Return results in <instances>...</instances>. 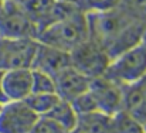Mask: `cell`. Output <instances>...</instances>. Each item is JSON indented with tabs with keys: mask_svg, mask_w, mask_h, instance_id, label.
<instances>
[{
	"mask_svg": "<svg viewBox=\"0 0 146 133\" xmlns=\"http://www.w3.org/2000/svg\"><path fill=\"white\" fill-rule=\"evenodd\" d=\"M90 38L109 54L111 60L119 52L141 43L145 23L138 21L122 7L108 11L87 13Z\"/></svg>",
	"mask_w": 146,
	"mask_h": 133,
	"instance_id": "obj_1",
	"label": "cell"
},
{
	"mask_svg": "<svg viewBox=\"0 0 146 133\" xmlns=\"http://www.w3.org/2000/svg\"><path fill=\"white\" fill-rule=\"evenodd\" d=\"M90 38V28L85 11H77L61 20H57L41 28L37 34V41L54 48L71 52L75 47Z\"/></svg>",
	"mask_w": 146,
	"mask_h": 133,
	"instance_id": "obj_2",
	"label": "cell"
},
{
	"mask_svg": "<svg viewBox=\"0 0 146 133\" xmlns=\"http://www.w3.org/2000/svg\"><path fill=\"white\" fill-rule=\"evenodd\" d=\"M105 75L113 82L123 85H131L146 78V47L142 43L132 45L131 48L115 55Z\"/></svg>",
	"mask_w": 146,
	"mask_h": 133,
	"instance_id": "obj_3",
	"label": "cell"
},
{
	"mask_svg": "<svg viewBox=\"0 0 146 133\" xmlns=\"http://www.w3.org/2000/svg\"><path fill=\"white\" fill-rule=\"evenodd\" d=\"M38 30L27 10L16 0H4L0 6L1 38H37Z\"/></svg>",
	"mask_w": 146,
	"mask_h": 133,
	"instance_id": "obj_4",
	"label": "cell"
},
{
	"mask_svg": "<svg viewBox=\"0 0 146 133\" xmlns=\"http://www.w3.org/2000/svg\"><path fill=\"white\" fill-rule=\"evenodd\" d=\"M70 62L72 68L92 79L105 74L111 57L97 41L88 38L70 52Z\"/></svg>",
	"mask_w": 146,
	"mask_h": 133,
	"instance_id": "obj_5",
	"label": "cell"
},
{
	"mask_svg": "<svg viewBox=\"0 0 146 133\" xmlns=\"http://www.w3.org/2000/svg\"><path fill=\"white\" fill-rule=\"evenodd\" d=\"M37 48L36 38H1L0 37V69L31 68Z\"/></svg>",
	"mask_w": 146,
	"mask_h": 133,
	"instance_id": "obj_6",
	"label": "cell"
},
{
	"mask_svg": "<svg viewBox=\"0 0 146 133\" xmlns=\"http://www.w3.org/2000/svg\"><path fill=\"white\" fill-rule=\"evenodd\" d=\"M38 118L24 101H7L0 106V133H29Z\"/></svg>",
	"mask_w": 146,
	"mask_h": 133,
	"instance_id": "obj_7",
	"label": "cell"
},
{
	"mask_svg": "<svg viewBox=\"0 0 146 133\" xmlns=\"http://www.w3.org/2000/svg\"><path fill=\"white\" fill-rule=\"evenodd\" d=\"M88 92L94 98L99 112L115 115L122 111V87L109 79L105 74L91 79Z\"/></svg>",
	"mask_w": 146,
	"mask_h": 133,
	"instance_id": "obj_8",
	"label": "cell"
},
{
	"mask_svg": "<svg viewBox=\"0 0 146 133\" xmlns=\"http://www.w3.org/2000/svg\"><path fill=\"white\" fill-rule=\"evenodd\" d=\"M54 81H55L57 95L60 98L71 102L77 96H80L88 91L91 78H88L87 75L81 74L80 71H77L75 68H72L70 65V67L61 69L54 77Z\"/></svg>",
	"mask_w": 146,
	"mask_h": 133,
	"instance_id": "obj_9",
	"label": "cell"
},
{
	"mask_svg": "<svg viewBox=\"0 0 146 133\" xmlns=\"http://www.w3.org/2000/svg\"><path fill=\"white\" fill-rule=\"evenodd\" d=\"M70 65H71L70 52L54 48L51 45L41 44L37 41L36 54H34L33 64H31L33 69H38V71L47 72L50 75L55 77L61 69H64Z\"/></svg>",
	"mask_w": 146,
	"mask_h": 133,
	"instance_id": "obj_10",
	"label": "cell"
},
{
	"mask_svg": "<svg viewBox=\"0 0 146 133\" xmlns=\"http://www.w3.org/2000/svg\"><path fill=\"white\" fill-rule=\"evenodd\" d=\"M122 111L142 126L146 123V78L122 87Z\"/></svg>",
	"mask_w": 146,
	"mask_h": 133,
	"instance_id": "obj_11",
	"label": "cell"
},
{
	"mask_svg": "<svg viewBox=\"0 0 146 133\" xmlns=\"http://www.w3.org/2000/svg\"><path fill=\"white\" fill-rule=\"evenodd\" d=\"M7 101H24L31 93V68H14L3 72Z\"/></svg>",
	"mask_w": 146,
	"mask_h": 133,
	"instance_id": "obj_12",
	"label": "cell"
},
{
	"mask_svg": "<svg viewBox=\"0 0 146 133\" xmlns=\"http://www.w3.org/2000/svg\"><path fill=\"white\" fill-rule=\"evenodd\" d=\"M78 126L88 133H115L113 115H108L99 111L80 115Z\"/></svg>",
	"mask_w": 146,
	"mask_h": 133,
	"instance_id": "obj_13",
	"label": "cell"
},
{
	"mask_svg": "<svg viewBox=\"0 0 146 133\" xmlns=\"http://www.w3.org/2000/svg\"><path fill=\"white\" fill-rule=\"evenodd\" d=\"M44 116L52 119L54 122H57L60 126H62L68 132L72 130L78 125V113L75 112L72 103L62 98L58 99V102L52 106V109Z\"/></svg>",
	"mask_w": 146,
	"mask_h": 133,
	"instance_id": "obj_14",
	"label": "cell"
},
{
	"mask_svg": "<svg viewBox=\"0 0 146 133\" xmlns=\"http://www.w3.org/2000/svg\"><path fill=\"white\" fill-rule=\"evenodd\" d=\"M60 96L57 93H30L24 102L30 106V109L38 116L47 115L52 106L58 102Z\"/></svg>",
	"mask_w": 146,
	"mask_h": 133,
	"instance_id": "obj_15",
	"label": "cell"
},
{
	"mask_svg": "<svg viewBox=\"0 0 146 133\" xmlns=\"http://www.w3.org/2000/svg\"><path fill=\"white\" fill-rule=\"evenodd\" d=\"M31 93H57L54 77L31 68Z\"/></svg>",
	"mask_w": 146,
	"mask_h": 133,
	"instance_id": "obj_16",
	"label": "cell"
},
{
	"mask_svg": "<svg viewBox=\"0 0 146 133\" xmlns=\"http://www.w3.org/2000/svg\"><path fill=\"white\" fill-rule=\"evenodd\" d=\"M113 126L115 133H145L143 126L125 111H119L113 115Z\"/></svg>",
	"mask_w": 146,
	"mask_h": 133,
	"instance_id": "obj_17",
	"label": "cell"
},
{
	"mask_svg": "<svg viewBox=\"0 0 146 133\" xmlns=\"http://www.w3.org/2000/svg\"><path fill=\"white\" fill-rule=\"evenodd\" d=\"M119 7L138 21L146 24V0H122Z\"/></svg>",
	"mask_w": 146,
	"mask_h": 133,
	"instance_id": "obj_18",
	"label": "cell"
},
{
	"mask_svg": "<svg viewBox=\"0 0 146 133\" xmlns=\"http://www.w3.org/2000/svg\"><path fill=\"white\" fill-rule=\"evenodd\" d=\"M122 0H81L80 4L85 13H99L116 9Z\"/></svg>",
	"mask_w": 146,
	"mask_h": 133,
	"instance_id": "obj_19",
	"label": "cell"
},
{
	"mask_svg": "<svg viewBox=\"0 0 146 133\" xmlns=\"http://www.w3.org/2000/svg\"><path fill=\"white\" fill-rule=\"evenodd\" d=\"M71 103H72L75 112L78 113V116H80V115H85V113H91V112L98 111L97 105H95V101H94V98L91 96V93H90L88 91L84 92L82 95L77 96L74 101H71Z\"/></svg>",
	"mask_w": 146,
	"mask_h": 133,
	"instance_id": "obj_20",
	"label": "cell"
},
{
	"mask_svg": "<svg viewBox=\"0 0 146 133\" xmlns=\"http://www.w3.org/2000/svg\"><path fill=\"white\" fill-rule=\"evenodd\" d=\"M29 133H68V130L47 116H40Z\"/></svg>",
	"mask_w": 146,
	"mask_h": 133,
	"instance_id": "obj_21",
	"label": "cell"
},
{
	"mask_svg": "<svg viewBox=\"0 0 146 133\" xmlns=\"http://www.w3.org/2000/svg\"><path fill=\"white\" fill-rule=\"evenodd\" d=\"M3 69H0V105L6 103L7 102V98H6V93H4V89H3Z\"/></svg>",
	"mask_w": 146,
	"mask_h": 133,
	"instance_id": "obj_22",
	"label": "cell"
},
{
	"mask_svg": "<svg viewBox=\"0 0 146 133\" xmlns=\"http://www.w3.org/2000/svg\"><path fill=\"white\" fill-rule=\"evenodd\" d=\"M68 133H88V132H87V130H84L82 128H80V126L77 125V126H75V128H74L72 130H70Z\"/></svg>",
	"mask_w": 146,
	"mask_h": 133,
	"instance_id": "obj_23",
	"label": "cell"
},
{
	"mask_svg": "<svg viewBox=\"0 0 146 133\" xmlns=\"http://www.w3.org/2000/svg\"><path fill=\"white\" fill-rule=\"evenodd\" d=\"M141 43L146 47V24L145 27H143V31H142V37H141Z\"/></svg>",
	"mask_w": 146,
	"mask_h": 133,
	"instance_id": "obj_24",
	"label": "cell"
},
{
	"mask_svg": "<svg viewBox=\"0 0 146 133\" xmlns=\"http://www.w3.org/2000/svg\"><path fill=\"white\" fill-rule=\"evenodd\" d=\"M143 130H145V133H146V123H145V126H143Z\"/></svg>",
	"mask_w": 146,
	"mask_h": 133,
	"instance_id": "obj_25",
	"label": "cell"
},
{
	"mask_svg": "<svg viewBox=\"0 0 146 133\" xmlns=\"http://www.w3.org/2000/svg\"><path fill=\"white\" fill-rule=\"evenodd\" d=\"M3 1H4V0H0V6H1V3H3Z\"/></svg>",
	"mask_w": 146,
	"mask_h": 133,
	"instance_id": "obj_26",
	"label": "cell"
},
{
	"mask_svg": "<svg viewBox=\"0 0 146 133\" xmlns=\"http://www.w3.org/2000/svg\"><path fill=\"white\" fill-rule=\"evenodd\" d=\"M0 106H1V105H0Z\"/></svg>",
	"mask_w": 146,
	"mask_h": 133,
	"instance_id": "obj_27",
	"label": "cell"
}]
</instances>
